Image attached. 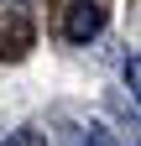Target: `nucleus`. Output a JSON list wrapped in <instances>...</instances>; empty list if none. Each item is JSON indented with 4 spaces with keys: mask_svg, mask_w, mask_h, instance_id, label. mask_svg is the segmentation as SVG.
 Listing matches in <instances>:
<instances>
[{
    "mask_svg": "<svg viewBox=\"0 0 141 146\" xmlns=\"http://www.w3.org/2000/svg\"><path fill=\"white\" fill-rule=\"evenodd\" d=\"M99 26H104V11L94 0H73V5H68V21H63L68 42H89V36H99Z\"/></svg>",
    "mask_w": 141,
    "mask_h": 146,
    "instance_id": "obj_1",
    "label": "nucleus"
},
{
    "mask_svg": "<svg viewBox=\"0 0 141 146\" xmlns=\"http://www.w3.org/2000/svg\"><path fill=\"white\" fill-rule=\"evenodd\" d=\"M84 146H115V141H110L104 125H89V131H84Z\"/></svg>",
    "mask_w": 141,
    "mask_h": 146,
    "instance_id": "obj_2",
    "label": "nucleus"
},
{
    "mask_svg": "<svg viewBox=\"0 0 141 146\" xmlns=\"http://www.w3.org/2000/svg\"><path fill=\"white\" fill-rule=\"evenodd\" d=\"M5 146H42V136L37 131H16V136H5Z\"/></svg>",
    "mask_w": 141,
    "mask_h": 146,
    "instance_id": "obj_3",
    "label": "nucleus"
},
{
    "mask_svg": "<svg viewBox=\"0 0 141 146\" xmlns=\"http://www.w3.org/2000/svg\"><path fill=\"white\" fill-rule=\"evenodd\" d=\"M120 78H126V89H131V94H136V52H131V58H126V68H120Z\"/></svg>",
    "mask_w": 141,
    "mask_h": 146,
    "instance_id": "obj_4",
    "label": "nucleus"
}]
</instances>
